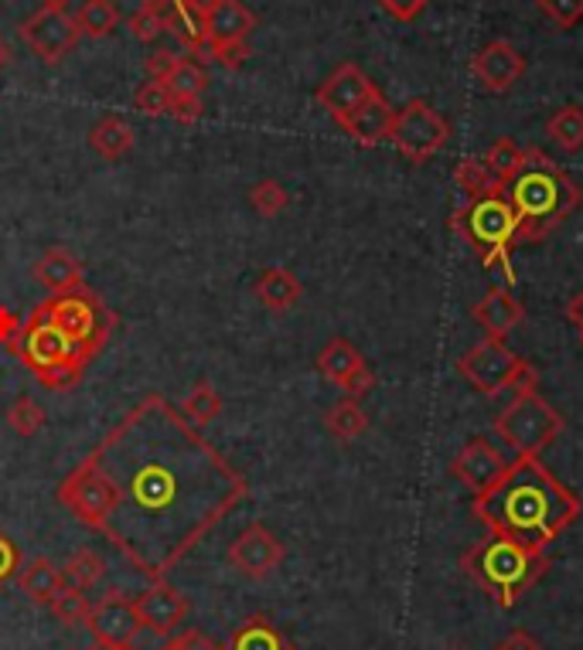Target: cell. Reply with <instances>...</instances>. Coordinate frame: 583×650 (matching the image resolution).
Segmentation results:
<instances>
[{
	"label": "cell",
	"instance_id": "cell-52",
	"mask_svg": "<svg viewBox=\"0 0 583 650\" xmlns=\"http://www.w3.org/2000/svg\"><path fill=\"white\" fill-rule=\"evenodd\" d=\"M11 62H14V49H11V41H8V38H0V72H4Z\"/></svg>",
	"mask_w": 583,
	"mask_h": 650
},
{
	"label": "cell",
	"instance_id": "cell-40",
	"mask_svg": "<svg viewBox=\"0 0 583 650\" xmlns=\"http://www.w3.org/2000/svg\"><path fill=\"white\" fill-rule=\"evenodd\" d=\"M137 110L141 113H147V116H164V113H171V89L164 85V82H144L141 89H137Z\"/></svg>",
	"mask_w": 583,
	"mask_h": 650
},
{
	"label": "cell",
	"instance_id": "cell-49",
	"mask_svg": "<svg viewBox=\"0 0 583 650\" xmlns=\"http://www.w3.org/2000/svg\"><path fill=\"white\" fill-rule=\"evenodd\" d=\"M495 650H543V643L535 640L529 630H512V633H505V637L495 643Z\"/></svg>",
	"mask_w": 583,
	"mask_h": 650
},
{
	"label": "cell",
	"instance_id": "cell-10",
	"mask_svg": "<svg viewBox=\"0 0 583 650\" xmlns=\"http://www.w3.org/2000/svg\"><path fill=\"white\" fill-rule=\"evenodd\" d=\"M389 141L410 164H427L447 147V141H451V123H447L430 103L410 100L396 113Z\"/></svg>",
	"mask_w": 583,
	"mask_h": 650
},
{
	"label": "cell",
	"instance_id": "cell-12",
	"mask_svg": "<svg viewBox=\"0 0 583 650\" xmlns=\"http://www.w3.org/2000/svg\"><path fill=\"white\" fill-rule=\"evenodd\" d=\"M287 559V545L266 528V525H246L239 538L229 545V566L246 579H266L274 576Z\"/></svg>",
	"mask_w": 583,
	"mask_h": 650
},
{
	"label": "cell",
	"instance_id": "cell-11",
	"mask_svg": "<svg viewBox=\"0 0 583 650\" xmlns=\"http://www.w3.org/2000/svg\"><path fill=\"white\" fill-rule=\"evenodd\" d=\"M21 41L28 49L44 62V65H55L62 62L75 44H79V24L75 18H69V11H34L21 28H18Z\"/></svg>",
	"mask_w": 583,
	"mask_h": 650
},
{
	"label": "cell",
	"instance_id": "cell-41",
	"mask_svg": "<svg viewBox=\"0 0 583 650\" xmlns=\"http://www.w3.org/2000/svg\"><path fill=\"white\" fill-rule=\"evenodd\" d=\"M535 4H540V11H543L560 31L573 28V24L583 18V0H535Z\"/></svg>",
	"mask_w": 583,
	"mask_h": 650
},
{
	"label": "cell",
	"instance_id": "cell-23",
	"mask_svg": "<svg viewBox=\"0 0 583 650\" xmlns=\"http://www.w3.org/2000/svg\"><path fill=\"white\" fill-rule=\"evenodd\" d=\"M69 582H65V572H62V566H55L52 559H34V563H28L24 569H18V589L31 599V602H38V607H49V602L65 589Z\"/></svg>",
	"mask_w": 583,
	"mask_h": 650
},
{
	"label": "cell",
	"instance_id": "cell-45",
	"mask_svg": "<svg viewBox=\"0 0 583 650\" xmlns=\"http://www.w3.org/2000/svg\"><path fill=\"white\" fill-rule=\"evenodd\" d=\"M372 389H376V375H372V368H369V364L355 368L351 375L341 382V392H345L348 399H362V395H369Z\"/></svg>",
	"mask_w": 583,
	"mask_h": 650
},
{
	"label": "cell",
	"instance_id": "cell-21",
	"mask_svg": "<svg viewBox=\"0 0 583 650\" xmlns=\"http://www.w3.org/2000/svg\"><path fill=\"white\" fill-rule=\"evenodd\" d=\"M34 280L44 290H52L55 297L59 293H72V290L82 287V262H79V256L72 249L55 246V249H49L34 262Z\"/></svg>",
	"mask_w": 583,
	"mask_h": 650
},
{
	"label": "cell",
	"instance_id": "cell-26",
	"mask_svg": "<svg viewBox=\"0 0 583 650\" xmlns=\"http://www.w3.org/2000/svg\"><path fill=\"white\" fill-rule=\"evenodd\" d=\"M226 650H294V643L274 627L270 617L256 613L233 633Z\"/></svg>",
	"mask_w": 583,
	"mask_h": 650
},
{
	"label": "cell",
	"instance_id": "cell-37",
	"mask_svg": "<svg viewBox=\"0 0 583 650\" xmlns=\"http://www.w3.org/2000/svg\"><path fill=\"white\" fill-rule=\"evenodd\" d=\"M126 28L137 41H157L167 31V4H141L126 18Z\"/></svg>",
	"mask_w": 583,
	"mask_h": 650
},
{
	"label": "cell",
	"instance_id": "cell-55",
	"mask_svg": "<svg viewBox=\"0 0 583 650\" xmlns=\"http://www.w3.org/2000/svg\"><path fill=\"white\" fill-rule=\"evenodd\" d=\"M144 4H167V0H144Z\"/></svg>",
	"mask_w": 583,
	"mask_h": 650
},
{
	"label": "cell",
	"instance_id": "cell-5",
	"mask_svg": "<svg viewBox=\"0 0 583 650\" xmlns=\"http://www.w3.org/2000/svg\"><path fill=\"white\" fill-rule=\"evenodd\" d=\"M24 368L34 371V379L44 389H59L69 392L89 364V358L82 354V348H75L52 320H44L38 310L31 313V320L24 323V344L21 354Z\"/></svg>",
	"mask_w": 583,
	"mask_h": 650
},
{
	"label": "cell",
	"instance_id": "cell-27",
	"mask_svg": "<svg viewBox=\"0 0 583 650\" xmlns=\"http://www.w3.org/2000/svg\"><path fill=\"white\" fill-rule=\"evenodd\" d=\"M362 364H366V358L358 354V348L351 341H345V338H331L321 348V354H318V371H321V375L331 385H338V389H341V382L351 375V371L362 368Z\"/></svg>",
	"mask_w": 583,
	"mask_h": 650
},
{
	"label": "cell",
	"instance_id": "cell-36",
	"mask_svg": "<svg viewBox=\"0 0 583 650\" xmlns=\"http://www.w3.org/2000/svg\"><path fill=\"white\" fill-rule=\"evenodd\" d=\"M249 205H253V211H256V215H263V218H277L280 211H287L290 195H287V188H284L280 180L266 177V180L253 184V192H249Z\"/></svg>",
	"mask_w": 583,
	"mask_h": 650
},
{
	"label": "cell",
	"instance_id": "cell-42",
	"mask_svg": "<svg viewBox=\"0 0 583 650\" xmlns=\"http://www.w3.org/2000/svg\"><path fill=\"white\" fill-rule=\"evenodd\" d=\"M161 650H222L212 637H205L202 630H182L164 640Z\"/></svg>",
	"mask_w": 583,
	"mask_h": 650
},
{
	"label": "cell",
	"instance_id": "cell-17",
	"mask_svg": "<svg viewBox=\"0 0 583 650\" xmlns=\"http://www.w3.org/2000/svg\"><path fill=\"white\" fill-rule=\"evenodd\" d=\"M471 72L488 92H509L525 75V59L512 41H488L484 49L471 59Z\"/></svg>",
	"mask_w": 583,
	"mask_h": 650
},
{
	"label": "cell",
	"instance_id": "cell-18",
	"mask_svg": "<svg viewBox=\"0 0 583 650\" xmlns=\"http://www.w3.org/2000/svg\"><path fill=\"white\" fill-rule=\"evenodd\" d=\"M471 317L478 320V328L484 331V338L491 341H505L519 323L525 320V307L515 300L512 290L505 287H491L474 307H471Z\"/></svg>",
	"mask_w": 583,
	"mask_h": 650
},
{
	"label": "cell",
	"instance_id": "cell-4",
	"mask_svg": "<svg viewBox=\"0 0 583 650\" xmlns=\"http://www.w3.org/2000/svg\"><path fill=\"white\" fill-rule=\"evenodd\" d=\"M447 225L471 246V252L484 266L505 269L512 280V252L519 246V215L505 192L468 198L451 218H447Z\"/></svg>",
	"mask_w": 583,
	"mask_h": 650
},
{
	"label": "cell",
	"instance_id": "cell-34",
	"mask_svg": "<svg viewBox=\"0 0 583 650\" xmlns=\"http://www.w3.org/2000/svg\"><path fill=\"white\" fill-rule=\"evenodd\" d=\"M52 613H55V620L59 623H65V627H85V620H89V613H93V599H89L82 589H75V586H65L52 602Z\"/></svg>",
	"mask_w": 583,
	"mask_h": 650
},
{
	"label": "cell",
	"instance_id": "cell-53",
	"mask_svg": "<svg viewBox=\"0 0 583 650\" xmlns=\"http://www.w3.org/2000/svg\"><path fill=\"white\" fill-rule=\"evenodd\" d=\"M72 0H41V8L44 11H69Z\"/></svg>",
	"mask_w": 583,
	"mask_h": 650
},
{
	"label": "cell",
	"instance_id": "cell-22",
	"mask_svg": "<svg viewBox=\"0 0 583 650\" xmlns=\"http://www.w3.org/2000/svg\"><path fill=\"white\" fill-rule=\"evenodd\" d=\"M253 293H256V300H259L266 310L287 313V310H294V307L300 303L304 287H300V280H297V276H294L290 269L270 266V269H263V272H259V280L253 283Z\"/></svg>",
	"mask_w": 583,
	"mask_h": 650
},
{
	"label": "cell",
	"instance_id": "cell-1",
	"mask_svg": "<svg viewBox=\"0 0 583 650\" xmlns=\"http://www.w3.org/2000/svg\"><path fill=\"white\" fill-rule=\"evenodd\" d=\"M583 501L550 474L540 456H515L502 477L474 494L471 515L488 535L512 538L532 551H546L580 518Z\"/></svg>",
	"mask_w": 583,
	"mask_h": 650
},
{
	"label": "cell",
	"instance_id": "cell-48",
	"mask_svg": "<svg viewBox=\"0 0 583 650\" xmlns=\"http://www.w3.org/2000/svg\"><path fill=\"white\" fill-rule=\"evenodd\" d=\"M171 116L177 123H195L202 116V96H171Z\"/></svg>",
	"mask_w": 583,
	"mask_h": 650
},
{
	"label": "cell",
	"instance_id": "cell-29",
	"mask_svg": "<svg viewBox=\"0 0 583 650\" xmlns=\"http://www.w3.org/2000/svg\"><path fill=\"white\" fill-rule=\"evenodd\" d=\"M546 136L563 151V154H576L583 151V106H560L550 120H546Z\"/></svg>",
	"mask_w": 583,
	"mask_h": 650
},
{
	"label": "cell",
	"instance_id": "cell-51",
	"mask_svg": "<svg viewBox=\"0 0 583 650\" xmlns=\"http://www.w3.org/2000/svg\"><path fill=\"white\" fill-rule=\"evenodd\" d=\"M182 4H188V8H192V11L205 21V18H208V14L222 4V0H182Z\"/></svg>",
	"mask_w": 583,
	"mask_h": 650
},
{
	"label": "cell",
	"instance_id": "cell-32",
	"mask_svg": "<svg viewBox=\"0 0 583 650\" xmlns=\"http://www.w3.org/2000/svg\"><path fill=\"white\" fill-rule=\"evenodd\" d=\"M491 171V177H495V184L505 192V184L519 174V167L525 164V151L512 141V136H502V141H495L488 147V154L481 157Z\"/></svg>",
	"mask_w": 583,
	"mask_h": 650
},
{
	"label": "cell",
	"instance_id": "cell-47",
	"mask_svg": "<svg viewBox=\"0 0 583 650\" xmlns=\"http://www.w3.org/2000/svg\"><path fill=\"white\" fill-rule=\"evenodd\" d=\"M18 569H21V551L4 532H0V586H4V579H11Z\"/></svg>",
	"mask_w": 583,
	"mask_h": 650
},
{
	"label": "cell",
	"instance_id": "cell-50",
	"mask_svg": "<svg viewBox=\"0 0 583 650\" xmlns=\"http://www.w3.org/2000/svg\"><path fill=\"white\" fill-rule=\"evenodd\" d=\"M566 320L573 323V328L583 331V290L570 297V303H566Z\"/></svg>",
	"mask_w": 583,
	"mask_h": 650
},
{
	"label": "cell",
	"instance_id": "cell-14",
	"mask_svg": "<svg viewBox=\"0 0 583 650\" xmlns=\"http://www.w3.org/2000/svg\"><path fill=\"white\" fill-rule=\"evenodd\" d=\"M376 82L358 69L355 62H345V65H338L321 85H318V103L331 113V120L338 123V120H345L351 110H358L366 100H372L376 96Z\"/></svg>",
	"mask_w": 583,
	"mask_h": 650
},
{
	"label": "cell",
	"instance_id": "cell-39",
	"mask_svg": "<svg viewBox=\"0 0 583 650\" xmlns=\"http://www.w3.org/2000/svg\"><path fill=\"white\" fill-rule=\"evenodd\" d=\"M8 426H11L18 436H38L41 426H44V409H41L34 399H18V402L8 409Z\"/></svg>",
	"mask_w": 583,
	"mask_h": 650
},
{
	"label": "cell",
	"instance_id": "cell-7",
	"mask_svg": "<svg viewBox=\"0 0 583 650\" xmlns=\"http://www.w3.org/2000/svg\"><path fill=\"white\" fill-rule=\"evenodd\" d=\"M458 371H461V379L484 399L535 389V379H540L525 358H519L505 341H491V338L468 348L458 358Z\"/></svg>",
	"mask_w": 583,
	"mask_h": 650
},
{
	"label": "cell",
	"instance_id": "cell-19",
	"mask_svg": "<svg viewBox=\"0 0 583 650\" xmlns=\"http://www.w3.org/2000/svg\"><path fill=\"white\" fill-rule=\"evenodd\" d=\"M392 123H396V110L386 103L382 92H376L372 100H366L358 110H351L345 120H338V126L351 136L358 147H376V144L389 141Z\"/></svg>",
	"mask_w": 583,
	"mask_h": 650
},
{
	"label": "cell",
	"instance_id": "cell-6",
	"mask_svg": "<svg viewBox=\"0 0 583 650\" xmlns=\"http://www.w3.org/2000/svg\"><path fill=\"white\" fill-rule=\"evenodd\" d=\"M491 430H495V436H502L505 446H512L519 456H540L546 446L560 440V433L566 430V420L560 415V409H553L535 389H522L495 415Z\"/></svg>",
	"mask_w": 583,
	"mask_h": 650
},
{
	"label": "cell",
	"instance_id": "cell-20",
	"mask_svg": "<svg viewBox=\"0 0 583 650\" xmlns=\"http://www.w3.org/2000/svg\"><path fill=\"white\" fill-rule=\"evenodd\" d=\"M256 28V14L243 0H222V4L205 18V55L222 44H246L249 31Z\"/></svg>",
	"mask_w": 583,
	"mask_h": 650
},
{
	"label": "cell",
	"instance_id": "cell-15",
	"mask_svg": "<svg viewBox=\"0 0 583 650\" xmlns=\"http://www.w3.org/2000/svg\"><path fill=\"white\" fill-rule=\"evenodd\" d=\"M133 607H137V617L144 623V630H151L154 637H171L182 620L188 617V599L177 592L167 579H154L137 599H133Z\"/></svg>",
	"mask_w": 583,
	"mask_h": 650
},
{
	"label": "cell",
	"instance_id": "cell-30",
	"mask_svg": "<svg viewBox=\"0 0 583 650\" xmlns=\"http://www.w3.org/2000/svg\"><path fill=\"white\" fill-rule=\"evenodd\" d=\"M62 572H65V582H69V586H75V589L89 592L93 586H100V582H103V576H106V563H103V555H100V551H93V548H75V551L69 555V563L62 566Z\"/></svg>",
	"mask_w": 583,
	"mask_h": 650
},
{
	"label": "cell",
	"instance_id": "cell-38",
	"mask_svg": "<svg viewBox=\"0 0 583 650\" xmlns=\"http://www.w3.org/2000/svg\"><path fill=\"white\" fill-rule=\"evenodd\" d=\"M185 415L195 423V426H205L212 420H218L222 412V395L208 385V382H198L188 395H185Z\"/></svg>",
	"mask_w": 583,
	"mask_h": 650
},
{
	"label": "cell",
	"instance_id": "cell-54",
	"mask_svg": "<svg viewBox=\"0 0 583 650\" xmlns=\"http://www.w3.org/2000/svg\"><path fill=\"white\" fill-rule=\"evenodd\" d=\"M93 650H110V647H103V643H96ZM120 650H137V647H120Z\"/></svg>",
	"mask_w": 583,
	"mask_h": 650
},
{
	"label": "cell",
	"instance_id": "cell-35",
	"mask_svg": "<svg viewBox=\"0 0 583 650\" xmlns=\"http://www.w3.org/2000/svg\"><path fill=\"white\" fill-rule=\"evenodd\" d=\"M164 85L171 89V96H202L208 85V72L198 59H182Z\"/></svg>",
	"mask_w": 583,
	"mask_h": 650
},
{
	"label": "cell",
	"instance_id": "cell-33",
	"mask_svg": "<svg viewBox=\"0 0 583 650\" xmlns=\"http://www.w3.org/2000/svg\"><path fill=\"white\" fill-rule=\"evenodd\" d=\"M454 180H458V188L468 195V198H481V195H491V192H502L495 177H491L488 164L478 161V157H464L458 167H454Z\"/></svg>",
	"mask_w": 583,
	"mask_h": 650
},
{
	"label": "cell",
	"instance_id": "cell-2",
	"mask_svg": "<svg viewBox=\"0 0 583 650\" xmlns=\"http://www.w3.org/2000/svg\"><path fill=\"white\" fill-rule=\"evenodd\" d=\"M505 195L519 215V246L546 243L583 205L580 184L540 147L525 151V164L505 184Z\"/></svg>",
	"mask_w": 583,
	"mask_h": 650
},
{
	"label": "cell",
	"instance_id": "cell-44",
	"mask_svg": "<svg viewBox=\"0 0 583 650\" xmlns=\"http://www.w3.org/2000/svg\"><path fill=\"white\" fill-rule=\"evenodd\" d=\"M0 344L11 348L14 354H21V344H24V323L4 307H0Z\"/></svg>",
	"mask_w": 583,
	"mask_h": 650
},
{
	"label": "cell",
	"instance_id": "cell-28",
	"mask_svg": "<svg viewBox=\"0 0 583 650\" xmlns=\"http://www.w3.org/2000/svg\"><path fill=\"white\" fill-rule=\"evenodd\" d=\"M325 426H328V433L335 436V440H341V443H351V440H358L366 430H369V415H366V409L358 405V399H341V402H335L328 412H325Z\"/></svg>",
	"mask_w": 583,
	"mask_h": 650
},
{
	"label": "cell",
	"instance_id": "cell-8",
	"mask_svg": "<svg viewBox=\"0 0 583 650\" xmlns=\"http://www.w3.org/2000/svg\"><path fill=\"white\" fill-rule=\"evenodd\" d=\"M38 313L44 320H52L75 348H82L89 361L96 358V351L110 341V331H113V313L103 307L100 297L85 293L82 287L72 293H59L55 300H44Z\"/></svg>",
	"mask_w": 583,
	"mask_h": 650
},
{
	"label": "cell",
	"instance_id": "cell-43",
	"mask_svg": "<svg viewBox=\"0 0 583 650\" xmlns=\"http://www.w3.org/2000/svg\"><path fill=\"white\" fill-rule=\"evenodd\" d=\"M427 4H430V0H379V8H382L389 18L402 21V24L417 21V18L427 11Z\"/></svg>",
	"mask_w": 583,
	"mask_h": 650
},
{
	"label": "cell",
	"instance_id": "cell-3",
	"mask_svg": "<svg viewBox=\"0 0 583 650\" xmlns=\"http://www.w3.org/2000/svg\"><path fill=\"white\" fill-rule=\"evenodd\" d=\"M461 572L495 599L502 610H512L532 586L543 582V576L550 572V559L546 551H532L512 538L488 535L461 555Z\"/></svg>",
	"mask_w": 583,
	"mask_h": 650
},
{
	"label": "cell",
	"instance_id": "cell-16",
	"mask_svg": "<svg viewBox=\"0 0 583 650\" xmlns=\"http://www.w3.org/2000/svg\"><path fill=\"white\" fill-rule=\"evenodd\" d=\"M505 467H509V463H505V456L495 446H491L484 436H471L461 446V453L451 460V477L461 481L471 494H481L484 487H491L502 477Z\"/></svg>",
	"mask_w": 583,
	"mask_h": 650
},
{
	"label": "cell",
	"instance_id": "cell-46",
	"mask_svg": "<svg viewBox=\"0 0 583 650\" xmlns=\"http://www.w3.org/2000/svg\"><path fill=\"white\" fill-rule=\"evenodd\" d=\"M177 62H182V55H174V52H167V49H157V52L147 55V75H151L154 82H167V75L177 69Z\"/></svg>",
	"mask_w": 583,
	"mask_h": 650
},
{
	"label": "cell",
	"instance_id": "cell-9",
	"mask_svg": "<svg viewBox=\"0 0 583 650\" xmlns=\"http://www.w3.org/2000/svg\"><path fill=\"white\" fill-rule=\"evenodd\" d=\"M59 501L72 510V515L85 528L106 532L110 528V518L120 510V487H116V481L100 467L96 456H93V460H85L82 467H75L62 481Z\"/></svg>",
	"mask_w": 583,
	"mask_h": 650
},
{
	"label": "cell",
	"instance_id": "cell-31",
	"mask_svg": "<svg viewBox=\"0 0 583 650\" xmlns=\"http://www.w3.org/2000/svg\"><path fill=\"white\" fill-rule=\"evenodd\" d=\"M75 24L85 38H110L120 24V8L113 0H85L75 11Z\"/></svg>",
	"mask_w": 583,
	"mask_h": 650
},
{
	"label": "cell",
	"instance_id": "cell-25",
	"mask_svg": "<svg viewBox=\"0 0 583 650\" xmlns=\"http://www.w3.org/2000/svg\"><path fill=\"white\" fill-rule=\"evenodd\" d=\"M89 147H93L103 161H120L133 151V130L123 116H103L93 130H89Z\"/></svg>",
	"mask_w": 583,
	"mask_h": 650
},
{
	"label": "cell",
	"instance_id": "cell-56",
	"mask_svg": "<svg viewBox=\"0 0 583 650\" xmlns=\"http://www.w3.org/2000/svg\"><path fill=\"white\" fill-rule=\"evenodd\" d=\"M580 344H583V331H580Z\"/></svg>",
	"mask_w": 583,
	"mask_h": 650
},
{
	"label": "cell",
	"instance_id": "cell-24",
	"mask_svg": "<svg viewBox=\"0 0 583 650\" xmlns=\"http://www.w3.org/2000/svg\"><path fill=\"white\" fill-rule=\"evenodd\" d=\"M133 491H137V504L144 510H164L177 497V481L161 463H147V467L133 477Z\"/></svg>",
	"mask_w": 583,
	"mask_h": 650
},
{
	"label": "cell",
	"instance_id": "cell-13",
	"mask_svg": "<svg viewBox=\"0 0 583 650\" xmlns=\"http://www.w3.org/2000/svg\"><path fill=\"white\" fill-rule=\"evenodd\" d=\"M85 627L96 637V643L110 650L133 647V640L144 630L137 607H133V599H126L123 592H106L100 602H93V613H89Z\"/></svg>",
	"mask_w": 583,
	"mask_h": 650
}]
</instances>
